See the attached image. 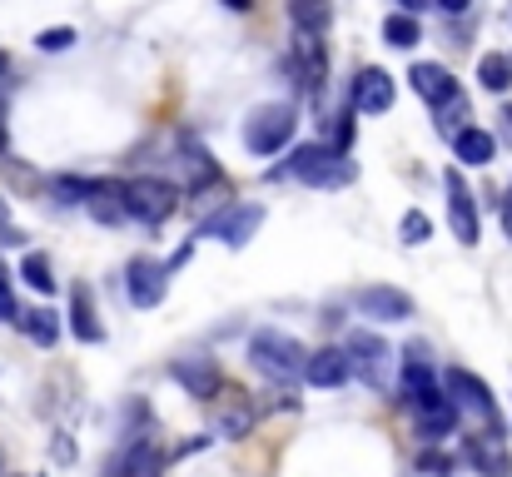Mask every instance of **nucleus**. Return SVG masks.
Segmentation results:
<instances>
[{
    "instance_id": "nucleus-1",
    "label": "nucleus",
    "mask_w": 512,
    "mask_h": 477,
    "mask_svg": "<svg viewBox=\"0 0 512 477\" xmlns=\"http://www.w3.org/2000/svg\"><path fill=\"white\" fill-rule=\"evenodd\" d=\"M249 363H254L269 383H304L309 353H304V343L289 338L284 328H259V333L249 338Z\"/></svg>"
},
{
    "instance_id": "nucleus-2",
    "label": "nucleus",
    "mask_w": 512,
    "mask_h": 477,
    "mask_svg": "<svg viewBox=\"0 0 512 477\" xmlns=\"http://www.w3.org/2000/svg\"><path fill=\"white\" fill-rule=\"evenodd\" d=\"M274 174L284 179H299V184H314V189H339V184H353V159L339 155L334 145H299L289 164H279Z\"/></svg>"
},
{
    "instance_id": "nucleus-3",
    "label": "nucleus",
    "mask_w": 512,
    "mask_h": 477,
    "mask_svg": "<svg viewBox=\"0 0 512 477\" xmlns=\"http://www.w3.org/2000/svg\"><path fill=\"white\" fill-rule=\"evenodd\" d=\"M443 398L453 403V413L463 418H473V423H483L493 438H503V413H498V398H493V388L478 378V373H468V368H448V378H443Z\"/></svg>"
},
{
    "instance_id": "nucleus-4",
    "label": "nucleus",
    "mask_w": 512,
    "mask_h": 477,
    "mask_svg": "<svg viewBox=\"0 0 512 477\" xmlns=\"http://www.w3.org/2000/svg\"><path fill=\"white\" fill-rule=\"evenodd\" d=\"M115 199L140 224H165L174 209H179V194H174V184H165V179H125V184H115Z\"/></svg>"
},
{
    "instance_id": "nucleus-5",
    "label": "nucleus",
    "mask_w": 512,
    "mask_h": 477,
    "mask_svg": "<svg viewBox=\"0 0 512 477\" xmlns=\"http://www.w3.org/2000/svg\"><path fill=\"white\" fill-rule=\"evenodd\" d=\"M294 105H259L249 120H244V150L249 155H274V150H284L289 140H294Z\"/></svg>"
},
{
    "instance_id": "nucleus-6",
    "label": "nucleus",
    "mask_w": 512,
    "mask_h": 477,
    "mask_svg": "<svg viewBox=\"0 0 512 477\" xmlns=\"http://www.w3.org/2000/svg\"><path fill=\"white\" fill-rule=\"evenodd\" d=\"M343 358H348V373H358L373 393H388V343L368 328H353L348 343H343Z\"/></svg>"
},
{
    "instance_id": "nucleus-7",
    "label": "nucleus",
    "mask_w": 512,
    "mask_h": 477,
    "mask_svg": "<svg viewBox=\"0 0 512 477\" xmlns=\"http://www.w3.org/2000/svg\"><path fill=\"white\" fill-rule=\"evenodd\" d=\"M259 224H264V204H224L214 219H204L199 239H219L229 249H244L259 234Z\"/></svg>"
},
{
    "instance_id": "nucleus-8",
    "label": "nucleus",
    "mask_w": 512,
    "mask_h": 477,
    "mask_svg": "<svg viewBox=\"0 0 512 477\" xmlns=\"http://www.w3.org/2000/svg\"><path fill=\"white\" fill-rule=\"evenodd\" d=\"M398 388H403V403H413V408H428V403L443 398V393H438V378H433V353H428V343H408V348H403V378H398Z\"/></svg>"
},
{
    "instance_id": "nucleus-9",
    "label": "nucleus",
    "mask_w": 512,
    "mask_h": 477,
    "mask_svg": "<svg viewBox=\"0 0 512 477\" xmlns=\"http://www.w3.org/2000/svg\"><path fill=\"white\" fill-rule=\"evenodd\" d=\"M125 279H130V304H135V309H155V304H165V289H170V269H165L160 259H150V254L130 259Z\"/></svg>"
},
{
    "instance_id": "nucleus-10",
    "label": "nucleus",
    "mask_w": 512,
    "mask_h": 477,
    "mask_svg": "<svg viewBox=\"0 0 512 477\" xmlns=\"http://www.w3.org/2000/svg\"><path fill=\"white\" fill-rule=\"evenodd\" d=\"M443 189H448V224H453V234L463 244H478V204H473V189H468L463 169H448Z\"/></svg>"
},
{
    "instance_id": "nucleus-11",
    "label": "nucleus",
    "mask_w": 512,
    "mask_h": 477,
    "mask_svg": "<svg viewBox=\"0 0 512 477\" xmlns=\"http://www.w3.org/2000/svg\"><path fill=\"white\" fill-rule=\"evenodd\" d=\"M353 304H358L363 318H378V323H403V318H413V299H408L403 289H388V284L358 289Z\"/></svg>"
},
{
    "instance_id": "nucleus-12",
    "label": "nucleus",
    "mask_w": 512,
    "mask_h": 477,
    "mask_svg": "<svg viewBox=\"0 0 512 477\" xmlns=\"http://www.w3.org/2000/svg\"><path fill=\"white\" fill-rule=\"evenodd\" d=\"M170 373H174V383H179V388H189V398H204V403H209V398H219V388H224L219 363H214V358H204V353H199V358H179Z\"/></svg>"
},
{
    "instance_id": "nucleus-13",
    "label": "nucleus",
    "mask_w": 512,
    "mask_h": 477,
    "mask_svg": "<svg viewBox=\"0 0 512 477\" xmlns=\"http://www.w3.org/2000/svg\"><path fill=\"white\" fill-rule=\"evenodd\" d=\"M463 453H468V463L478 468V477H508L512 473V458H508V443L503 438H493V433H483V438H463Z\"/></svg>"
},
{
    "instance_id": "nucleus-14",
    "label": "nucleus",
    "mask_w": 512,
    "mask_h": 477,
    "mask_svg": "<svg viewBox=\"0 0 512 477\" xmlns=\"http://www.w3.org/2000/svg\"><path fill=\"white\" fill-rule=\"evenodd\" d=\"M393 105V80L383 70H358L353 80V95H348V110H363V115H383Z\"/></svg>"
},
{
    "instance_id": "nucleus-15",
    "label": "nucleus",
    "mask_w": 512,
    "mask_h": 477,
    "mask_svg": "<svg viewBox=\"0 0 512 477\" xmlns=\"http://www.w3.org/2000/svg\"><path fill=\"white\" fill-rule=\"evenodd\" d=\"M408 80H413V90H418L428 105H438V110H443V105H453V100L463 95V90H458V80H453L443 65H413V75H408Z\"/></svg>"
},
{
    "instance_id": "nucleus-16",
    "label": "nucleus",
    "mask_w": 512,
    "mask_h": 477,
    "mask_svg": "<svg viewBox=\"0 0 512 477\" xmlns=\"http://www.w3.org/2000/svg\"><path fill=\"white\" fill-rule=\"evenodd\" d=\"M343 378H348L343 348H319V353H309V363H304V383H309V388H339Z\"/></svg>"
},
{
    "instance_id": "nucleus-17",
    "label": "nucleus",
    "mask_w": 512,
    "mask_h": 477,
    "mask_svg": "<svg viewBox=\"0 0 512 477\" xmlns=\"http://www.w3.org/2000/svg\"><path fill=\"white\" fill-rule=\"evenodd\" d=\"M294 60H299V85H304V90H319V85H324V70H329L324 40H319V35H299Z\"/></svg>"
},
{
    "instance_id": "nucleus-18",
    "label": "nucleus",
    "mask_w": 512,
    "mask_h": 477,
    "mask_svg": "<svg viewBox=\"0 0 512 477\" xmlns=\"http://www.w3.org/2000/svg\"><path fill=\"white\" fill-rule=\"evenodd\" d=\"M458 433V413H453V403L448 398H438V403H428V408H418V438L428 443V448H438L443 438H453Z\"/></svg>"
},
{
    "instance_id": "nucleus-19",
    "label": "nucleus",
    "mask_w": 512,
    "mask_h": 477,
    "mask_svg": "<svg viewBox=\"0 0 512 477\" xmlns=\"http://www.w3.org/2000/svg\"><path fill=\"white\" fill-rule=\"evenodd\" d=\"M70 328H75L80 343H100V338H105V323L95 318V299H90L85 284L70 289Z\"/></svg>"
},
{
    "instance_id": "nucleus-20",
    "label": "nucleus",
    "mask_w": 512,
    "mask_h": 477,
    "mask_svg": "<svg viewBox=\"0 0 512 477\" xmlns=\"http://www.w3.org/2000/svg\"><path fill=\"white\" fill-rule=\"evenodd\" d=\"M453 150H458V159H463V164H493V155H498V140H493L488 130H478V125H463V130L453 135Z\"/></svg>"
},
{
    "instance_id": "nucleus-21",
    "label": "nucleus",
    "mask_w": 512,
    "mask_h": 477,
    "mask_svg": "<svg viewBox=\"0 0 512 477\" xmlns=\"http://www.w3.org/2000/svg\"><path fill=\"white\" fill-rule=\"evenodd\" d=\"M289 15H294L299 35H324L334 20V5L329 0H289Z\"/></svg>"
},
{
    "instance_id": "nucleus-22",
    "label": "nucleus",
    "mask_w": 512,
    "mask_h": 477,
    "mask_svg": "<svg viewBox=\"0 0 512 477\" xmlns=\"http://www.w3.org/2000/svg\"><path fill=\"white\" fill-rule=\"evenodd\" d=\"M249 428H254V408L244 403V393H234V398H229V408L219 413V438L239 443V438H249Z\"/></svg>"
},
{
    "instance_id": "nucleus-23",
    "label": "nucleus",
    "mask_w": 512,
    "mask_h": 477,
    "mask_svg": "<svg viewBox=\"0 0 512 477\" xmlns=\"http://www.w3.org/2000/svg\"><path fill=\"white\" fill-rule=\"evenodd\" d=\"M478 80H483V90H493V95H503L512 85V60L503 50H488L483 60H478Z\"/></svg>"
},
{
    "instance_id": "nucleus-24",
    "label": "nucleus",
    "mask_w": 512,
    "mask_h": 477,
    "mask_svg": "<svg viewBox=\"0 0 512 477\" xmlns=\"http://www.w3.org/2000/svg\"><path fill=\"white\" fill-rule=\"evenodd\" d=\"M20 328H25V338L30 343H40V348H50L55 338H60V318L50 314V309H30L25 318H15Z\"/></svg>"
},
{
    "instance_id": "nucleus-25",
    "label": "nucleus",
    "mask_w": 512,
    "mask_h": 477,
    "mask_svg": "<svg viewBox=\"0 0 512 477\" xmlns=\"http://www.w3.org/2000/svg\"><path fill=\"white\" fill-rule=\"evenodd\" d=\"M383 40H388L393 50H413V45L423 40V30H418L413 15H388V20H383Z\"/></svg>"
},
{
    "instance_id": "nucleus-26",
    "label": "nucleus",
    "mask_w": 512,
    "mask_h": 477,
    "mask_svg": "<svg viewBox=\"0 0 512 477\" xmlns=\"http://www.w3.org/2000/svg\"><path fill=\"white\" fill-rule=\"evenodd\" d=\"M20 279H25L35 294H50V289H55V274H50V259H45V254H25V259H20Z\"/></svg>"
},
{
    "instance_id": "nucleus-27",
    "label": "nucleus",
    "mask_w": 512,
    "mask_h": 477,
    "mask_svg": "<svg viewBox=\"0 0 512 477\" xmlns=\"http://www.w3.org/2000/svg\"><path fill=\"white\" fill-rule=\"evenodd\" d=\"M398 234H403V244H428L433 239V219L423 209H408L403 224H398Z\"/></svg>"
},
{
    "instance_id": "nucleus-28",
    "label": "nucleus",
    "mask_w": 512,
    "mask_h": 477,
    "mask_svg": "<svg viewBox=\"0 0 512 477\" xmlns=\"http://www.w3.org/2000/svg\"><path fill=\"white\" fill-rule=\"evenodd\" d=\"M90 214H95L100 224H120V219H125V209H120V199H115V189H110V184L90 199Z\"/></svg>"
},
{
    "instance_id": "nucleus-29",
    "label": "nucleus",
    "mask_w": 512,
    "mask_h": 477,
    "mask_svg": "<svg viewBox=\"0 0 512 477\" xmlns=\"http://www.w3.org/2000/svg\"><path fill=\"white\" fill-rule=\"evenodd\" d=\"M418 473L423 477H453V458H443L438 448H423V453H418Z\"/></svg>"
},
{
    "instance_id": "nucleus-30",
    "label": "nucleus",
    "mask_w": 512,
    "mask_h": 477,
    "mask_svg": "<svg viewBox=\"0 0 512 477\" xmlns=\"http://www.w3.org/2000/svg\"><path fill=\"white\" fill-rule=\"evenodd\" d=\"M75 40H80V35H75L70 25H55V30H40V40H35V45H40V50H70Z\"/></svg>"
},
{
    "instance_id": "nucleus-31",
    "label": "nucleus",
    "mask_w": 512,
    "mask_h": 477,
    "mask_svg": "<svg viewBox=\"0 0 512 477\" xmlns=\"http://www.w3.org/2000/svg\"><path fill=\"white\" fill-rule=\"evenodd\" d=\"M20 309H15V294H10V284H5V274H0V323H15Z\"/></svg>"
},
{
    "instance_id": "nucleus-32",
    "label": "nucleus",
    "mask_w": 512,
    "mask_h": 477,
    "mask_svg": "<svg viewBox=\"0 0 512 477\" xmlns=\"http://www.w3.org/2000/svg\"><path fill=\"white\" fill-rule=\"evenodd\" d=\"M0 244H20V229L10 224V209H5V199H0Z\"/></svg>"
},
{
    "instance_id": "nucleus-33",
    "label": "nucleus",
    "mask_w": 512,
    "mask_h": 477,
    "mask_svg": "<svg viewBox=\"0 0 512 477\" xmlns=\"http://www.w3.org/2000/svg\"><path fill=\"white\" fill-rule=\"evenodd\" d=\"M433 5H438V10H443V15H463V10H468V5H473V0H433Z\"/></svg>"
},
{
    "instance_id": "nucleus-34",
    "label": "nucleus",
    "mask_w": 512,
    "mask_h": 477,
    "mask_svg": "<svg viewBox=\"0 0 512 477\" xmlns=\"http://www.w3.org/2000/svg\"><path fill=\"white\" fill-rule=\"evenodd\" d=\"M498 214H503V234H508V239H512V194H508V199H503V204H498Z\"/></svg>"
},
{
    "instance_id": "nucleus-35",
    "label": "nucleus",
    "mask_w": 512,
    "mask_h": 477,
    "mask_svg": "<svg viewBox=\"0 0 512 477\" xmlns=\"http://www.w3.org/2000/svg\"><path fill=\"white\" fill-rule=\"evenodd\" d=\"M398 5H403V15H418V10H428L433 0H398Z\"/></svg>"
},
{
    "instance_id": "nucleus-36",
    "label": "nucleus",
    "mask_w": 512,
    "mask_h": 477,
    "mask_svg": "<svg viewBox=\"0 0 512 477\" xmlns=\"http://www.w3.org/2000/svg\"><path fill=\"white\" fill-rule=\"evenodd\" d=\"M219 5H229V10H249L254 0H219Z\"/></svg>"
},
{
    "instance_id": "nucleus-37",
    "label": "nucleus",
    "mask_w": 512,
    "mask_h": 477,
    "mask_svg": "<svg viewBox=\"0 0 512 477\" xmlns=\"http://www.w3.org/2000/svg\"><path fill=\"white\" fill-rule=\"evenodd\" d=\"M5 70H10V55H5V50H0V75H5Z\"/></svg>"
},
{
    "instance_id": "nucleus-38",
    "label": "nucleus",
    "mask_w": 512,
    "mask_h": 477,
    "mask_svg": "<svg viewBox=\"0 0 512 477\" xmlns=\"http://www.w3.org/2000/svg\"><path fill=\"white\" fill-rule=\"evenodd\" d=\"M0 150H5V120H0Z\"/></svg>"
},
{
    "instance_id": "nucleus-39",
    "label": "nucleus",
    "mask_w": 512,
    "mask_h": 477,
    "mask_svg": "<svg viewBox=\"0 0 512 477\" xmlns=\"http://www.w3.org/2000/svg\"><path fill=\"white\" fill-rule=\"evenodd\" d=\"M0 274H5V269H0Z\"/></svg>"
}]
</instances>
